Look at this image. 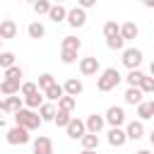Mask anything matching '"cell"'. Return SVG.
Instances as JSON below:
<instances>
[{
	"label": "cell",
	"mask_w": 154,
	"mask_h": 154,
	"mask_svg": "<svg viewBox=\"0 0 154 154\" xmlns=\"http://www.w3.org/2000/svg\"><path fill=\"white\" fill-rule=\"evenodd\" d=\"M0 43H2V38H0Z\"/></svg>",
	"instance_id": "obj_46"
},
{
	"label": "cell",
	"mask_w": 154,
	"mask_h": 154,
	"mask_svg": "<svg viewBox=\"0 0 154 154\" xmlns=\"http://www.w3.org/2000/svg\"><path fill=\"white\" fill-rule=\"evenodd\" d=\"M7 142H10V144H26V142H29V130H24V128H19V125L10 128V130H7Z\"/></svg>",
	"instance_id": "obj_4"
},
{
	"label": "cell",
	"mask_w": 154,
	"mask_h": 154,
	"mask_svg": "<svg viewBox=\"0 0 154 154\" xmlns=\"http://www.w3.org/2000/svg\"><path fill=\"white\" fill-rule=\"evenodd\" d=\"M103 123H106V118H103V116L91 113V116L87 118V130H89V132H94V135H99V132H101V128H103Z\"/></svg>",
	"instance_id": "obj_11"
},
{
	"label": "cell",
	"mask_w": 154,
	"mask_h": 154,
	"mask_svg": "<svg viewBox=\"0 0 154 154\" xmlns=\"http://www.w3.org/2000/svg\"><path fill=\"white\" fill-rule=\"evenodd\" d=\"M125 135H128V140H140V137L144 135V125H142L140 120H132V123L128 125Z\"/></svg>",
	"instance_id": "obj_16"
},
{
	"label": "cell",
	"mask_w": 154,
	"mask_h": 154,
	"mask_svg": "<svg viewBox=\"0 0 154 154\" xmlns=\"http://www.w3.org/2000/svg\"><path fill=\"white\" fill-rule=\"evenodd\" d=\"M14 120H17V125L19 128H24V130H36L43 120H41V116L38 113H34V111H29V108H22L17 116H14Z\"/></svg>",
	"instance_id": "obj_1"
},
{
	"label": "cell",
	"mask_w": 154,
	"mask_h": 154,
	"mask_svg": "<svg viewBox=\"0 0 154 154\" xmlns=\"http://www.w3.org/2000/svg\"><path fill=\"white\" fill-rule=\"evenodd\" d=\"M125 140H128V135H125L120 128H111V130H108V144H111V147H123Z\"/></svg>",
	"instance_id": "obj_12"
},
{
	"label": "cell",
	"mask_w": 154,
	"mask_h": 154,
	"mask_svg": "<svg viewBox=\"0 0 154 154\" xmlns=\"http://www.w3.org/2000/svg\"><path fill=\"white\" fill-rule=\"evenodd\" d=\"M60 60H63L65 65H72V63L77 60V53H75V51H60Z\"/></svg>",
	"instance_id": "obj_37"
},
{
	"label": "cell",
	"mask_w": 154,
	"mask_h": 154,
	"mask_svg": "<svg viewBox=\"0 0 154 154\" xmlns=\"http://www.w3.org/2000/svg\"><path fill=\"white\" fill-rule=\"evenodd\" d=\"M123 43H125V41H123V36H116V38H108V41H106V46H108L111 51H120V48H123Z\"/></svg>",
	"instance_id": "obj_38"
},
{
	"label": "cell",
	"mask_w": 154,
	"mask_h": 154,
	"mask_svg": "<svg viewBox=\"0 0 154 154\" xmlns=\"http://www.w3.org/2000/svg\"><path fill=\"white\" fill-rule=\"evenodd\" d=\"M19 89H22V82H12V79H2L0 82V91L5 96H17Z\"/></svg>",
	"instance_id": "obj_14"
},
{
	"label": "cell",
	"mask_w": 154,
	"mask_h": 154,
	"mask_svg": "<svg viewBox=\"0 0 154 154\" xmlns=\"http://www.w3.org/2000/svg\"><path fill=\"white\" fill-rule=\"evenodd\" d=\"M149 72H152V77H154V60H152V65H149Z\"/></svg>",
	"instance_id": "obj_41"
},
{
	"label": "cell",
	"mask_w": 154,
	"mask_h": 154,
	"mask_svg": "<svg viewBox=\"0 0 154 154\" xmlns=\"http://www.w3.org/2000/svg\"><path fill=\"white\" fill-rule=\"evenodd\" d=\"M142 77H144V75H142L140 70H130V75H128V84H130V87H140Z\"/></svg>",
	"instance_id": "obj_36"
},
{
	"label": "cell",
	"mask_w": 154,
	"mask_h": 154,
	"mask_svg": "<svg viewBox=\"0 0 154 154\" xmlns=\"http://www.w3.org/2000/svg\"><path fill=\"white\" fill-rule=\"evenodd\" d=\"M103 36H106V41H108V38H116V36H120V26H118L113 19H108V22L103 24Z\"/></svg>",
	"instance_id": "obj_18"
},
{
	"label": "cell",
	"mask_w": 154,
	"mask_h": 154,
	"mask_svg": "<svg viewBox=\"0 0 154 154\" xmlns=\"http://www.w3.org/2000/svg\"><path fill=\"white\" fill-rule=\"evenodd\" d=\"M82 147H84V149H91V152H96V147H99V135H94V132H87V135L82 137Z\"/></svg>",
	"instance_id": "obj_24"
},
{
	"label": "cell",
	"mask_w": 154,
	"mask_h": 154,
	"mask_svg": "<svg viewBox=\"0 0 154 154\" xmlns=\"http://www.w3.org/2000/svg\"><path fill=\"white\" fill-rule=\"evenodd\" d=\"M113 128H120L123 123H125V111L120 108V106H111L108 111H106V116H103Z\"/></svg>",
	"instance_id": "obj_6"
},
{
	"label": "cell",
	"mask_w": 154,
	"mask_h": 154,
	"mask_svg": "<svg viewBox=\"0 0 154 154\" xmlns=\"http://www.w3.org/2000/svg\"><path fill=\"white\" fill-rule=\"evenodd\" d=\"M91 5H94V0H82V2H79V7H82V10H89Z\"/></svg>",
	"instance_id": "obj_39"
},
{
	"label": "cell",
	"mask_w": 154,
	"mask_h": 154,
	"mask_svg": "<svg viewBox=\"0 0 154 154\" xmlns=\"http://www.w3.org/2000/svg\"><path fill=\"white\" fill-rule=\"evenodd\" d=\"M5 79H12V82H22V67H10V70H5Z\"/></svg>",
	"instance_id": "obj_32"
},
{
	"label": "cell",
	"mask_w": 154,
	"mask_h": 154,
	"mask_svg": "<svg viewBox=\"0 0 154 154\" xmlns=\"http://www.w3.org/2000/svg\"><path fill=\"white\" fill-rule=\"evenodd\" d=\"M82 154H96V152H91V149H84V152H82Z\"/></svg>",
	"instance_id": "obj_43"
},
{
	"label": "cell",
	"mask_w": 154,
	"mask_h": 154,
	"mask_svg": "<svg viewBox=\"0 0 154 154\" xmlns=\"http://www.w3.org/2000/svg\"><path fill=\"white\" fill-rule=\"evenodd\" d=\"M79 46H82V41L79 38H75V36H65L63 38V51H79Z\"/></svg>",
	"instance_id": "obj_26"
},
{
	"label": "cell",
	"mask_w": 154,
	"mask_h": 154,
	"mask_svg": "<svg viewBox=\"0 0 154 154\" xmlns=\"http://www.w3.org/2000/svg\"><path fill=\"white\" fill-rule=\"evenodd\" d=\"M118 82H120V72H118L116 67H106V70L101 72L96 87H99V91H111L113 87H118Z\"/></svg>",
	"instance_id": "obj_2"
},
{
	"label": "cell",
	"mask_w": 154,
	"mask_h": 154,
	"mask_svg": "<svg viewBox=\"0 0 154 154\" xmlns=\"http://www.w3.org/2000/svg\"><path fill=\"white\" fill-rule=\"evenodd\" d=\"M67 12H70V10H65L63 5H53V7H51V12H48V17H51V19L58 24V22L67 19Z\"/></svg>",
	"instance_id": "obj_17"
},
{
	"label": "cell",
	"mask_w": 154,
	"mask_h": 154,
	"mask_svg": "<svg viewBox=\"0 0 154 154\" xmlns=\"http://www.w3.org/2000/svg\"><path fill=\"white\" fill-rule=\"evenodd\" d=\"M75 106H77V99H72V96H63L58 101V111H63V113H72Z\"/></svg>",
	"instance_id": "obj_20"
},
{
	"label": "cell",
	"mask_w": 154,
	"mask_h": 154,
	"mask_svg": "<svg viewBox=\"0 0 154 154\" xmlns=\"http://www.w3.org/2000/svg\"><path fill=\"white\" fill-rule=\"evenodd\" d=\"M0 67H5V70L14 67V53H10V51H2V53H0Z\"/></svg>",
	"instance_id": "obj_27"
},
{
	"label": "cell",
	"mask_w": 154,
	"mask_h": 154,
	"mask_svg": "<svg viewBox=\"0 0 154 154\" xmlns=\"http://www.w3.org/2000/svg\"><path fill=\"white\" fill-rule=\"evenodd\" d=\"M34 154H53L51 137H36L34 140Z\"/></svg>",
	"instance_id": "obj_10"
},
{
	"label": "cell",
	"mask_w": 154,
	"mask_h": 154,
	"mask_svg": "<svg viewBox=\"0 0 154 154\" xmlns=\"http://www.w3.org/2000/svg\"><path fill=\"white\" fill-rule=\"evenodd\" d=\"M51 7H53V5H51V2H46V0L34 2V12H36V14H48V12H51Z\"/></svg>",
	"instance_id": "obj_35"
},
{
	"label": "cell",
	"mask_w": 154,
	"mask_h": 154,
	"mask_svg": "<svg viewBox=\"0 0 154 154\" xmlns=\"http://www.w3.org/2000/svg\"><path fill=\"white\" fill-rule=\"evenodd\" d=\"M149 142H152V144H154V130H152V132H149Z\"/></svg>",
	"instance_id": "obj_42"
},
{
	"label": "cell",
	"mask_w": 154,
	"mask_h": 154,
	"mask_svg": "<svg viewBox=\"0 0 154 154\" xmlns=\"http://www.w3.org/2000/svg\"><path fill=\"white\" fill-rule=\"evenodd\" d=\"M24 101H26V106H29V108H36V106L41 108V106H43V96H41V91H36V94L26 96Z\"/></svg>",
	"instance_id": "obj_29"
},
{
	"label": "cell",
	"mask_w": 154,
	"mask_h": 154,
	"mask_svg": "<svg viewBox=\"0 0 154 154\" xmlns=\"http://www.w3.org/2000/svg\"><path fill=\"white\" fill-rule=\"evenodd\" d=\"M137 116H140L142 120H147V118H152V116H154V113H152V103H144V101H142V103L137 106Z\"/></svg>",
	"instance_id": "obj_34"
},
{
	"label": "cell",
	"mask_w": 154,
	"mask_h": 154,
	"mask_svg": "<svg viewBox=\"0 0 154 154\" xmlns=\"http://www.w3.org/2000/svg\"><path fill=\"white\" fill-rule=\"evenodd\" d=\"M19 91H22L24 99H26V96H31V94H36V91H41V89H38L36 82H22V89H19Z\"/></svg>",
	"instance_id": "obj_28"
},
{
	"label": "cell",
	"mask_w": 154,
	"mask_h": 154,
	"mask_svg": "<svg viewBox=\"0 0 154 154\" xmlns=\"http://www.w3.org/2000/svg\"><path fill=\"white\" fill-rule=\"evenodd\" d=\"M70 120H72V116H70V113H63V111H58L53 123H55L58 128H67V125H70Z\"/></svg>",
	"instance_id": "obj_30"
},
{
	"label": "cell",
	"mask_w": 154,
	"mask_h": 154,
	"mask_svg": "<svg viewBox=\"0 0 154 154\" xmlns=\"http://www.w3.org/2000/svg\"><path fill=\"white\" fill-rule=\"evenodd\" d=\"M152 113H154V101H152Z\"/></svg>",
	"instance_id": "obj_45"
},
{
	"label": "cell",
	"mask_w": 154,
	"mask_h": 154,
	"mask_svg": "<svg viewBox=\"0 0 154 154\" xmlns=\"http://www.w3.org/2000/svg\"><path fill=\"white\" fill-rule=\"evenodd\" d=\"M142 94H149V91H154V77H142V82H140V87H137Z\"/></svg>",
	"instance_id": "obj_31"
},
{
	"label": "cell",
	"mask_w": 154,
	"mask_h": 154,
	"mask_svg": "<svg viewBox=\"0 0 154 154\" xmlns=\"http://www.w3.org/2000/svg\"><path fill=\"white\" fill-rule=\"evenodd\" d=\"M65 130H67V137H72V140H82V137L87 135V123H82V120L72 118V120H70V125H67Z\"/></svg>",
	"instance_id": "obj_7"
},
{
	"label": "cell",
	"mask_w": 154,
	"mask_h": 154,
	"mask_svg": "<svg viewBox=\"0 0 154 154\" xmlns=\"http://www.w3.org/2000/svg\"><path fill=\"white\" fill-rule=\"evenodd\" d=\"M79 72H82L84 77H91V75H96V72H99V58H94V55H89V58H82V60H79Z\"/></svg>",
	"instance_id": "obj_5"
},
{
	"label": "cell",
	"mask_w": 154,
	"mask_h": 154,
	"mask_svg": "<svg viewBox=\"0 0 154 154\" xmlns=\"http://www.w3.org/2000/svg\"><path fill=\"white\" fill-rule=\"evenodd\" d=\"M53 84H55L53 75H48V72H46V75H41V77H38V89H43V91H46V89H51Z\"/></svg>",
	"instance_id": "obj_33"
},
{
	"label": "cell",
	"mask_w": 154,
	"mask_h": 154,
	"mask_svg": "<svg viewBox=\"0 0 154 154\" xmlns=\"http://www.w3.org/2000/svg\"><path fill=\"white\" fill-rule=\"evenodd\" d=\"M14 36H17V24L12 19H2L0 22V38L5 41V38H14Z\"/></svg>",
	"instance_id": "obj_13"
},
{
	"label": "cell",
	"mask_w": 154,
	"mask_h": 154,
	"mask_svg": "<svg viewBox=\"0 0 154 154\" xmlns=\"http://www.w3.org/2000/svg\"><path fill=\"white\" fill-rule=\"evenodd\" d=\"M137 154H152V152H147V149H142V152H137Z\"/></svg>",
	"instance_id": "obj_44"
},
{
	"label": "cell",
	"mask_w": 154,
	"mask_h": 154,
	"mask_svg": "<svg viewBox=\"0 0 154 154\" xmlns=\"http://www.w3.org/2000/svg\"><path fill=\"white\" fill-rule=\"evenodd\" d=\"M26 31H29V36H31V38H43V34H46V29H43V24H41V22H31Z\"/></svg>",
	"instance_id": "obj_25"
},
{
	"label": "cell",
	"mask_w": 154,
	"mask_h": 154,
	"mask_svg": "<svg viewBox=\"0 0 154 154\" xmlns=\"http://www.w3.org/2000/svg\"><path fill=\"white\" fill-rule=\"evenodd\" d=\"M7 113V106H5V101H0V116H5Z\"/></svg>",
	"instance_id": "obj_40"
},
{
	"label": "cell",
	"mask_w": 154,
	"mask_h": 154,
	"mask_svg": "<svg viewBox=\"0 0 154 154\" xmlns=\"http://www.w3.org/2000/svg\"><path fill=\"white\" fill-rule=\"evenodd\" d=\"M137 34H140V29H137V24H135V22H125V24L120 26V36H123V41L137 38Z\"/></svg>",
	"instance_id": "obj_15"
},
{
	"label": "cell",
	"mask_w": 154,
	"mask_h": 154,
	"mask_svg": "<svg viewBox=\"0 0 154 154\" xmlns=\"http://www.w3.org/2000/svg\"><path fill=\"white\" fill-rule=\"evenodd\" d=\"M55 106L53 103H43L41 108H38V116H41V120H55Z\"/></svg>",
	"instance_id": "obj_23"
},
{
	"label": "cell",
	"mask_w": 154,
	"mask_h": 154,
	"mask_svg": "<svg viewBox=\"0 0 154 154\" xmlns=\"http://www.w3.org/2000/svg\"><path fill=\"white\" fill-rule=\"evenodd\" d=\"M125 101L132 103V106H140V103H142V91H140L137 87H130V89L125 91Z\"/></svg>",
	"instance_id": "obj_19"
},
{
	"label": "cell",
	"mask_w": 154,
	"mask_h": 154,
	"mask_svg": "<svg viewBox=\"0 0 154 154\" xmlns=\"http://www.w3.org/2000/svg\"><path fill=\"white\" fill-rule=\"evenodd\" d=\"M43 94H46V99H51V101H60V99L65 96V89H63L60 84H53V87H51V89H46Z\"/></svg>",
	"instance_id": "obj_21"
},
{
	"label": "cell",
	"mask_w": 154,
	"mask_h": 154,
	"mask_svg": "<svg viewBox=\"0 0 154 154\" xmlns=\"http://www.w3.org/2000/svg\"><path fill=\"white\" fill-rule=\"evenodd\" d=\"M63 89H65V96H72V99H75V96H79V94L84 91V84H82L79 79L70 77V79L65 82V87H63Z\"/></svg>",
	"instance_id": "obj_9"
},
{
	"label": "cell",
	"mask_w": 154,
	"mask_h": 154,
	"mask_svg": "<svg viewBox=\"0 0 154 154\" xmlns=\"http://www.w3.org/2000/svg\"><path fill=\"white\" fill-rule=\"evenodd\" d=\"M142 63V51L140 48H125L123 51V65L128 70H137Z\"/></svg>",
	"instance_id": "obj_3"
},
{
	"label": "cell",
	"mask_w": 154,
	"mask_h": 154,
	"mask_svg": "<svg viewBox=\"0 0 154 154\" xmlns=\"http://www.w3.org/2000/svg\"><path fill=\"white\" fill-rule=\"evenodd\" d=\"M5 106H7V113H12V116H17V113L22 111V99H19V96H7V101H5Z\"/></svg>",
	"instance_id": "obj_22"
},
{
	"label": "cell",
	"mask_w": 154,
	"mask_h": 154,
	"mask_svg": "<svg viewBox=\"0 0 154 154\" xmlns=\"http://www.w3.org/2000/svg\"><path fill=\"white\" fill-rule=\"evenodd\" d=\"M84 22H87V12L82 10V7H75V10H70L67 12V24L70 26H84Z\"/></svg>",
	"instance_id": "obj_8"
}]
</instances>
